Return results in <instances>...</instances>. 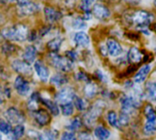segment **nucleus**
<instances>
[{
	"instance_id": "48",
	"label": "nucleus",
	"mask_w": 156,
	"mask_h": 140,
	"mask_svg": "<svg viewBox=\"0 0 156 140\" xmlns=\"http://www.w3.org/2000/svg\"><path fill=\"white\" fill-rule=\"evenodd\" d=\"M5 94H4V92H3V87H1L0 88V106L2 105H4L5 104Z\"/></svg>"
},
{
	"instance_id": "29",
	"label": "nucleus",
	"mask_w": 156,
	"mask_h": 140,
	"mask_svg": "<svg viewBox=\"0 0 156 140\" xmlns=\"http://www.w3.org/2000/svg\"><path fill=\"white\" fill-rule=\"evenodd\" d=\"M58 131L54 128L46 129L40 133L39 140H58Z\"/></svg>"
},
{
	"instance_id": "36",
	"label": "nucleus",
	"mask_w": 156,
	"mask_h": 140,
	"mask_svg": "<svg viewBox=\"0 0 156 140\" xmlns=\"http://www.w3.org/2000/svg\"><path fill=\"white\" fill-rule=\"evenodd\" d=\"M146 94L150 99L156 101V83L149 82L146 84Z\"/></svg>"
},
{
	"instance_id": "40",
	"label": "nucleus",
	"mask_w": 156,
	"mask_h": 140,
	"mask_svg": "<svg viewBox=\"0 0 156 140\" xmlns=\"http://www.w3.org/2000/svg\"><path fill=\"white\" fill-rule=\"evenodd\" d=\"M130 122V116L129 114L124 113V112H121L120 114V117H119V123L120 126H127Z\"/></svg>"
},
{
	"instance_id": "7",
	"label": "nucleus",
	"mask_w": 156,
	"mask_h": 140,
	"mask_svg": "<svg viewBox=\"0 0 156 140\" xmlns=\"http://www.w3.org/2000/svg\"><path fill=\"white\" fill-rule=\"evenodd\" d=\"M34 122L40 127L48 126L51 122V114L46 108H38L31 113Z\"/></svg>"
},
{
	"instance_id": "19",
	"label": "nucleus",
	"mask_w": 156,
	"mask_h": 140,
	"mask_svg": "<svg viewBox=\"0 0 156 140\" xmlns=\"http://www.w3.org/2000/svg\"><path fill=\"white\" fill-rule=\"evenodd\" d=\"M48 83L57 88H62L69 83V78L67 77V75H65V73L58 72L53 74L49 78Z\"/></svg>"
},
{
	"instance_id": "30",
	"label": "nucleus",
	"mask_w": 156,
	"mask_h": 140,
	"mask_svg": "<svg viewBox=\"0 0 156 140\" xmlns=\"http://www.w3.org/2000/svg\"><path fill=\"white\" fill-rule=\"evenodd\" d=\"M59 108H60V113L62 114V116H66V117L71 116L74 114V111H75V106L73 105V102L60 105Z\"/></svg>"
},
{
	"instance_id": "13",
	"label": "nucleus",
	"mask_w": 156,
	"mask_h": 140,
	"mask_svg": "<svg viewBox=\"0 0 156 140\" xmlns=\"http://www.w3.org/2000/svg\"><path fill=\"white\" fill-rule=\"evenodd\" d=\"M91 14L100 20H105L111 16L110 9L102 4H95L92 6Z\"/></svg>"
},
{
	"instance_id": "5",
	"label": "nucleus",
	"mask_w": 156,
	"mask_h": 140,
	"mask_svg": "<svg viewBox=\"0 0 156 140\" xmlns=\"http://www.w3.org/2000/svg\"><path fill=\"white\" fill-rule=\"evenodd\" d=\"M13 87L16 94L21 97H27L30 95L31 93V84L26 77L17 75L13 83Z\"/></svg>"
},
{
	"instance_id": "34",
	"label": "nucleus",
	"mask_w": 156,
	"mask_h": 140,
	"mask_svg": "<svg viewBox=\"0 0 156 140\" xmlns=\"http://www.w3.org/2000/svg\"><path fill=\"white\" fill-rule=\"evenodd\" d=\"M12 129H13V126L10 123H8L4 118L0 119V133L2 135H5V136L9 135Z\"/></svg>"
},
{
	"instance_id": "26",
	"label": "nucleus",
	"mask_w": 156,
	"mask_h": 140,
	"mask_svg": "<svg viewBox=\"0 0 156 140\" xmlns=\"http://www.w3.org/2000/svg\"><path fill=\"white\" fill-rule=\"evenodd\" d=\"M94 136L98 140H108L111 137V132L108 128L98 126L94 129Z\"/></svg>"
},
{
	"instance_id": "53",
	"label": "nucleus",
	"mask_w": 156,
	"mask_h": 140,
	"mask_svg": "<svg viewBox=\"0 0 156 140\" xmlns=\"http://www.w3.org/2000/svg\"><path fill=\"white\" fill-rule=\"evenodd\" d=\"M0 88H1V85H0Z\"/></svg>"
},
{
	"instance_id": "15",
	"label": "nucleus",
	"mask_w": 156,
	"mask_h": 140,
	"mask_svg": "<svg viewBox=\"0 0 156 140\" xmlns=\"http://www.w3.org/2000/svg\"><path fill=\"white\" fill-rule=\"evenodd\" d=\"M37 49L35 45H27L23 53H22V60L29 64H34V62L37 61Z\"/></svg>"
},
{
	"instance_id": "25",
	"label": "nucleus",
	"mask_w": 156,
	"mask_h": 140,
	"mask_svg": "<svg viewBox=\"0 0 156 140\" xmlns=\"http://www.w3.org/2000/svg\"><path fill=\"white\" fill-rule=\"evenodd\" d=\"M82 125H83V119L80 116H75L69 122H68V124L66 125V129L67 131L75 132L79 130L82 127Z\"/></svg>"
},
{
	"instance_id": "14",
	"label": "nucleus",
	"mask_w": 156,
	"mask_h": 140,
	"mask_svg": "<svg viewBox=\"0 0 156 140\" xmlns=\"http://www.w3.org/2000/svg\"><path fill=\"white\" fill-rule=\"evenodd\" d=\"M41 97H42V95L37 91L30 94V95L28 96V99L27 101V108L30 113H32L39 108V104H41Z\"/></svg>"
},
{
	"instance_id": "38",
	"label": "nucleus",
	"mask_w": 156,
	"mask_h": 140,
	"mask_svg": "<svg viewBox=\"0 0 156 140\" xmlns=\"http://www.w3.org/2000/svg\"><path fill=\"white\" fill-rule=\"evenodd\" d=\"M96 0H81L80 1V9L83 10L84 12H90V8L93 6L92 5L94 4Z\"/></svg>"
},
{
	"instance_id": "46",
	"label": "nucleus",
	"mask_w": 156,
	"mask_h": 140,
	"mask_svg": "<svg viewBox=\"0 0 156 140\" xmlns=\"http://www.w3.org/2000/svg\"><path fill=\"white\" fill-rule=\"evenodd\" d=\"M78 138L80 140H91V136L89 132L84 131V132H80L79 134Z\"/></svg>"
},
{
	"instance_id": "52",
	"label": "nucleus",
	"mask_w": 156,
	"mask_h": 140,
	"mask_svg": "<svg viewBox=\"0 0 156 140\" xmlns=\"http://www.w3.org/2000/svg\"><path fill=\"white\" fill-rule=\"evenodd\" d=\"M155 31H156V26H155Z\"/></svg>"
},
{
	"instance_id": "42",
	"label": "nucleus",
	"mask_w": 156,
	"mask_h": 140,
	"mask_svg": "<svg viewBox=\"0 0 156 140\" xmlns=\"http://www.w3.org/2000/svg\"><path fill=\"white\" fill-rule=\"evenodd\" d=\"M75 79L77 81H80V82H85V83H89L90 82L88 75L84 72H78L76 74H75Z\"/></svg>"
},
{
	"instance_id": "43",
	"label": "nucleus",
	"mask_w": 156,
	"mask_h": 140,
	"mask_svg": "<svg viewBox=\"0 0 156 140\" xmlns=\"http://www.w3.org/2000/svg\"><path fill=\"white\" fill-rule=\"evenodd\" d=\"M65 54H66V58H68L69 61H71L72 62H74V61H76L77 60H78V53H77V51L76 50H67L66 52H65Z\"/></svg>"
},
{
	"instance_id": "33",
	"label": "nucleus",
	"mask_w": 156,
	"mask_h": 140,
	"mask_svg": "<svg viewBox=\"0 0 156 140\" xmlns=\"http://www.w3.org/2000/svg\"><path fill=\"white\" fill-rule=\"evenodd\" d=\"M1 51L5 56H10L16 51V46L9 41H5L2 46H1Z\"/></svg>"
},
{
	"instance_id": "22",
	"label": "nucleus",
	"mask_w": 156,
	"mask_h": 140,
	"mask_svg": "<svg viewBox=\"0 0 156 140\" xmlns=\"http://www.w3.org/2000/svg\"><path fill=\"white\" fill-rule=\"evenodd\" d=\"M26 127L24 125H16L13 127L12 131L7 135L8 140H21L26 135Z\"/></svg>"
},
{
	"instance_id": "12",
	"label": "nucleus",
	"mask_w": 156,
	"mask_h": 140,
	"mask_svg": "<svg viewBox=\"0 0 156 140\" xmlns=\"http://www.w3.org/2000/svg\"><path fill=\"white\" fill-rule=\"evenodd\" d=\"M101 108L102 107L99 104H96L91 108H89L88 113L84 116L83 123L88 127H91L95 123L96 119L99 117V115L101 112Z\"/></svg>"
},
{
	"instance_id": "9",
	"label": "nucleus",
	"mask_w": 156,
	"mask_h": 140,
	"mask_svg": "<svg viewBox=\"0 0 156 140\" xmlns=\"http://www.w3.org/2000/svg\"><path fill=\"white\" fill-rule=\"evenodd\" d=\"M11 68L16 73L24 77L31 76L33 74V69L31 67V64L26 62L23 60H14L11 62Z\"/></svg>"
},
{
	"instance_id": "39",
	"label": "nucleus",
	"mask_w": 156,
	"mask_h": 140,
	"mask_svg": "<svg viewBox=\"0 0 156 140\" xmlns=\"http://www.w3.org/2000/svg\"><path fill=\"white\" fill-rule=\"evenodd\" d=\"M59 140H78V137L76 136L75 132L64 131V132L60 135Z\"/></svg>"
},
{
	"instance_id": "6",
	"label": "nucleus",
	"mask_w": 156,
	"mask_h": 140,
	"mask_svg": "<svg viewBox=\"0 0 156 140\" xmlns=\"http://www.w3.org/2000/svg\"><path fill=\"white\" fill-rule=\"evenodd\" d=\"M75 95H76V93L72 87L64 86V87L60 88V90L56 93V94L54 95V101L58 105H63L66 103L72 102Z\"/></svg>"
},
{
	"instance_id": "41",
	"label": "nucleus",
	"mask_w": 156,
	"mask_h": 140,
	"mask_svg": "<svg viewBox=\"0 0 156 140\" xmlns=\"http://www.w3.org/2000/svg\"><path fill=\"white\" fill-rule=\"evenodd\" d=\"M40 133L37 130L35 129H29L27 133V136L29 139L32 140H39V137H40Z\"/></svg>"
},
{
	"instance_id": "23",
	"label": "nucleus",
	"mask_w": 156,
	"mask_h": 140,
	"mask_svg": "<svg viewBox=\"0 0 156 140\" xmlns=\"http://www.w3.org/2000/svg\"><path fill=\"white\" fill-rule=\"evenodd\" d=\"M144 59V54L143 52L136 47H133L130 49L129 52H128V60L131 63H139L142 61V60Z\"/></svg>"
},
{
	"instance_id": "27",
	"label": "nucleus",
	"mask_w": 156,
	"mask_h": 140,
	"mask_svg": "<svg viewBox=\"0 0 156 140\" xmlns=\"http://www.w3.org/2000/svg\"><path fill=\"white\" fill-rule=\"evenodd\" d=\"M73 105L75 106V108L80 111V112H86L89 109V103L88 101H86L85 99L78 96L77 94L75 95V97L73 98Z\"/></svg>"
},
{
	"instance_id": "16",
	"label": "nucleus",
	"mask_w": 156,
	"mask_h": 140,
	"mask_svg": "<svg viewBox=\"0 0 156 140\" xmlns=\"http://www.w3.org/2000/svg\"><path fill=\"white\" fill-rule=\"evenodd\" d=\"M41 104L47 108V110L51 114L52 116H58L60 114V108L59 105L54 101L51 100L49 98H46V97H41Z\"/></svg>"
},
{
	"instance_id": "37",
	"label": "nucleus",
	"mask_w": 156,
	"mask_h": 140,
	"mask_svg": "<svg viewBox=\"0 0 156 140\" xmlns=\"http://www.w3.org/2000/svg\"><path fill=\"white\" fill-rule=\"evenodd\" d=\"M144 132L146 136H153L156 133V121L149 122L146 121L144 128Z\"/></svg>"
},
{
	"instance_id": "32",
	"label": "nucleus",
	"mask_w": 156,
	"mask_h": 140,
	"mask_svg": "<svg viewBox=\"0 0 156 140\" xmlns=\"http://www.w3.org/2000/svg\"><path fill=\"white\" fill-rule=\"evenodd\" d=\"M144 116H145L146 121H149V122L156 121V111L151 105H147L144 107Z\"/></svg>"
},
{
	"instance_id": "18",
	"label": "nucleus",
	"mask_w": 156,
	"mask_h": 140,
	"mask_svg": "<svg viewBox=\"0 0 156 140\" xmlns=\"http://www.w3.org/2000/svg\"><path fill=\"white\" fill-rule=\"evenodd\" d=\"M107 50L110 56L118 57L122 53V47L117 40L113 39H109L107 40Z\"/></svg>"
},
{
	"instance_id": "45",
	"label": "nucleus",
	"mask_w": 156,
	"mask_h": 140,
	"mask_svg": "<svg viewBox=\"0 0 156 140\" xmlns=\"http://www.w3.org/2000/svg\"><path fill=\"white\" fill-rule=\"evenodd\" d=\"M3 92L6 99H9L12 97V88L10 86H4L3 87Z\"/></svg>"
},
{
	"instance_id": "28",
	"label": "nucleus",
	"mask_w": 156,
	"mask_h": 140,
	"mask_svg": "<svg viewBox=\"0 0 156 140\" xmlns=\"http://www.w3.org/2000/svg\"><path fill=\"white\" fill-rule=\"evenodd\" d=\"M98 86L96 83H92V82H89L87 83V84L84 87V94L85 96L89 99H91L93 97H95L98 94Z\"/></svg>"
},
{
	"instance_id": "4",
	"label": "nucleus",
	"mask_w": 156,
	"mask_h": 140,
	"mask_svg": "<svg viewBox=\"0 0 156 140\" xmlns=\"http://www.w3.org/2000/svg\"><path fill=\"white\" fill-rule=\"evenodd\" d=\"M16 10L18 15L22 17H27L37 14L40 10V6L32 0H17Z\"/></svg>"
},
{
	"instance_id": "1",
	"label": "nucleus",
	"mask_w": 156,
	"mask_h": 140,
	"mask_svg": "<svg viewBox=\"0 0 156 140\" xmlns=\"http://www.w3.org/2000/svg\"><path fill=\"white\" fill-rule=\"evenodd\" d=\"M29 29L27 26L22 23L6 27L0 30V36L7 41L23 42L27 39Z\"/></svg>"
},
{
	"instance_id": "50",
	"label": "nucleus",
	"mask_w": 156,
	"mask_h": 140,
	"mask_svg": "<svg viewBox=\"0 0 156 140\" xmlns=\"http://www.w3.org/2000/svg\"><path fill=\"white\" fill-rule=\"evenodd\" d=\"M0 140H4V138H3V135L0 133Z\"/></svg>"
},
{
	"instance_id": "51",
	"label": "nucleus",
	"mask_w": 156,
	"mask_h": 140,
	"mask_svg": "<svg viewBox=\"0 0 156 140\" xmlns=\"http://www.w3.org/2000/svg\"><path fill=\"white\" fill-rule=\"evenodd\" d=\"M154 6H156V0H154Z\"/></svg>"
},
{
	"instance_id": "11",
	"label": "nucleus",
	"mask_w": 156,
	"mask_h": 140,
	"mask_svg": "<svg viewBox=\"0 0 156 140\" xmlns=\"http://www.w3.org/2000/svg\"><path fill=\"white\" fill-rule=\"evenodd\" d=\"M122 105V111L127 114H130L134 109H137L140 106L139 101L132 95H123L120 100Z\"/></svg>"
},
{
	"instance_id": "20",
	"label": "nucleus",
	"mask_w": 156,
	"mask_h": 140,
	"mask_svg": "<svg viewBox=\"0 0 156 140\" xmlns=\"http://www.w3.org/2000/svg\"><path fill=\"white\" fill-rule=\"evenodd\" d=\"M151 70H152V66L150 64H145V65L142 66L134 76V83H138V84L144 83L146 81L148 75L150 74Z\"/></svg>"
},
{
	"instance_id": "24",
	"label": "nucleus",
	"mask_w": 156,
	"mask_h": 140,
	"mask_svg": "<svg viewBox=\"0 0 156 140\" xmlns=\"http://www.w3.org/2000/svg\"><path fill=\"white\" fill-rule=\"evenodd\" d=\"M63 40H64V39L62 37H55L47 43V48L49 50L50 52L58 53V51L59 50V49L63 43Z\"/></svg>"
},
{
	"instance_id": "3",
	"label": "nucleus",
	"mask_w": 156,
	"mask_h": 140,
	"mask_svg": "<svg viewBox=\"0 0 156 140\" xmlns=\"http://www.w3.org/2000/svg\"><path fill=\"white\" fill-rule=\"evenodd\" d=\"M4 119H5L12 126L16 125H24L27 120V116L25 113L16 106H9L7 107L4 114Z\"/></svg>"
},
{
	"instance_id": "8",
	"label": "nucleus",
	"mask_w": 156,
	"mask_h": 140,
	"mask_svg": "<svg viewBox=\"0 0 156 140\" xmlns=\"http://www.w3.org/2000/svg\"><path fill=\"white\" fill-rule=\"evenodd\" d=\"M154 19V17L151 13L144 11V10H139L134 12L131 16V21L137 26V28L148 26Z\"/></svg>"
},
{
	"instance_id": "47",
	"label": "nucleus",
	"mask_w": 156,
	"mask_h": 140,
	"mask_svg": "<svg viewBox=\"0 0 156 140\" xmlns=\"http://www.w3.org/2000/svg\"><path fill=\"white\" fill-rule=\"evenodd\" d=\"M96 75L98 76V78H99L101 82H107V79H106L105 74H104L103 72H101V70H97V71H96Z\"/></svg>"
},
{
	"instance_id": "2",
	"label": "nucleus",
	"mask_w": 156,
	"mask_h": 140,
	"mask_svg": "<svg viewBox=\"0 0 156 140\" xmlns=\"http://www.w3.org/2000/svg\"><path fill=\"white\" fill-rule=\"evenodd\" d=\"M48 59L49 63L60 72H69L73 69L74 62H72L66 57L58 55V53L50 52Z\"/></svg>"
},
{
	"instance_id": "49",
	"label": "nucleus",
	"mask_w": 156,
	"mask_h": 140,
	"mask_svg": "<svg viewBox=\"0 0 156 140\" xmlns=\"http://www.w3.org/2000/svg\"><path fill=\"white\" fill-rule=\"evenodd\" d=\"M16 2L17 0H0V4H14Z\"/></svg>"
},
{
	"instance_id": "31",
	"label": "nucleus",
	"mask_w": 156,
	"mask_h": 140,
	"mask_svg": "<svg viewBox=\"0 0 156 140\" xmlns=\"http://www.w3.org/2000/svg\"><path fill=\"white\" fill-rule=\"evenodd\" d=\"M107 119H108V122L109 124L112 127H115V128H119L121 126H120V123H119V117H118V115L115 111H109L108 114H107Z\"/></svg>"
},
{
	"instance_id": "35",
	"label": "nucleus",
	"mask_w": 156,
	"mask_h": 140,
	"mask_svg": "<svg viewBox=\"0 0 156 140\" xmlns=\"http://www.w3.org/2000/svg\"><path fill=\"white\" fill-rule=\"evenodd\" d=\"M71 26H72V28L74 29L82 30V29H85L87 28V23L83 19L82 17H76V18L73 19V21L71 23Z\"/></svg>"
},
{
	"instance_id": "10",
	"label": "nucleus",
	"mask_w": 156,
	"mask_h": 140,
	"mask_svg": "<svg viewBox=\"0 0 156 140\" xmlns=\"http://www.w3.org/2000/svg\"><path fill=\"white\" fill-rule=\"evenodd\" d=\"M33 67H34V71L40 82L47 83L49 81V78H50L49 70H48V66L41 60H37L34 62Z\"/></svg>"
},
{
	"instance_id": "17",
	"label": "nucleus",
	"mask_w": 156,
	"mask_h": 140,
	"mask_svg": "<svg viewBox=\"0 0 156 140\" xmlns=\"http://www.w3.org/2000/svg\"><path fill=\"white\" fill-rule=\"evenodd\" d=\"M44 16H45L46 20L50 24H53V23L58 21L62 17L61 12L58 11L57 9H55L51 6L44 7Z\"/></svg>"
},
{
	"instance_id": "44",
	"label": "nucleus",
	"mask_w": 156,
	"mask_h": 140,
	"mask_svg": "<svg viewBox=\"0 0 156 140\" xmlns=\"http://www.w3.org/2000/svg\"><path fill=\"white\" fill-rule=\"evenodd\" d=\"M38 37H39V35L37 34V32L35 31V30H32V31H29V34H28V37H27V40L33 42V41L37 40Z\"/></svg>"
},
{
	"instance_id": "21",
	"label": "nucleus",
	"mask_w": 156,
	"mask_h": 140,
	"mask_svg": "<svg viewBox=\"0 0 156 140\" xmlns=\"http://www.w3.org/2000/svg\"><path fill=\"white\" fill-rule=\"evenodd\" d=\"M73 40L75 45L79 48H87L90 45V38L88 34L83 31H79L75 33Z\"/></svg>"
}]
</instances>
